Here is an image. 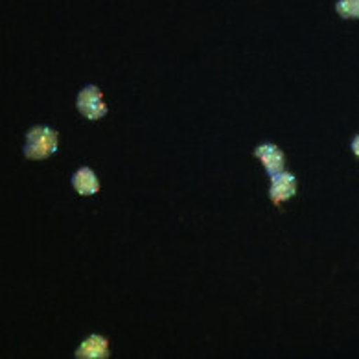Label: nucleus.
Masks as SVG:
<instances>
[{"instance_id":"1","label":"nucleus","mask_w":359,"mask_h":359,"mask_svg":"<svg viewBox=\"0 0 359 359\" xmlns=\"http://www.w3.org/2000/svg\"><path fill=\"white\" fill-rule=\"evenodd\" d=\"M57 151V133L46 126H35L26 135L25 155L32 161H45Z\"/></svg>"},{"instance_id":"2","label":"nucleus","mask_w":359,"mask_h":359,"mask_svg":"<svg viewBox=\"0 0 359 359\" xmlns=\"http://www.w3.org/2000/svg\"><path fill=\"white\" fill-rule=\"evenodd\" d=\"M76 107L85 118L89 120H100L107 114V105L104 104L102 90L96 85H87L85 89L79 90L78 98H76Z\"/></svg>"},{"instance_id":"3","label":"nucleus","mask_w":359,"mask_h":359,"mask_svg":"<svg viewBox=\"0 0 359 359\" xmlns=\"http://www.w3.org/2000/svg\"><path fill=\"white\" fill-rule=\"evenodd\" d=\"M297 194V179L293 173L290 172H280L275 173L271 177V187H269V197L271 201L275 205L287 201Z\"/></svg>"},{"instance_id":"4","label":"nucleus","mask_w":359,"mask_h":359,"mask_svg":"<svg viewBox=\"0 0 359 359\" xmlns=\"http://www.w3.org/2000/svg\"><path fill=\"white\" fill-rule=\"evenodd\" d=\"M255 155L262 161L269 177H273L275 173L284 172L285 155L280 151V148H276L275 144H262L255 149Z\"/></svg>"},{"instance_id":"5","label":"nucleus","mask_w":359,"mask_h":359,"mask_svg":"<svg viewBox=\"0 0 359 359\" xmlns=\"http://www.w3.org/2000/svg\"><path fill=\"white\" fill-rule=\"evenodd\" d=\"M78 359H104L109 358V341L104 335H89L76 350Z\"/></svg>"},{"instance_id":"6","label":"nucleus","mask_w":359,"mask_h":359,"mask_svg":"<svg viewBox=\"0 0 359 359\" xmlns=\"http://www.w3.org/2000/svg\"><path fill=\"white\" fill-rule=\"evenodd\" d=\"M72 187L81 196H94L100 190V181L90 168H79L78 172L72 175Z\"/></svg>"},{"instance_id":"7","label":"nucleus","mask_w":359,"mask_h":359,"mask_svg":"<svg viewBox=\"0 0 359 359\" xmlns=\"http://www.w3.org/2000/svg\"><path fill=\"white\" fill-rule=\"evenodd\" d=\"M335 10L343 19H359V0H339Z\"/></svg>"},{"instance_id":"8","label":"nucleus","mask_w":359,"mask_h":359,"mask_svg":"<svg viewBox=\"0 0 359 359\" xmlns=\"http://www.w3.org/2000/svg\"><path fill=\"white\" fill-rule=\"evenodd\" d=\"M352 151H354L355 157H359V135L352 140Z\"/></svg>"}]
</instances>
